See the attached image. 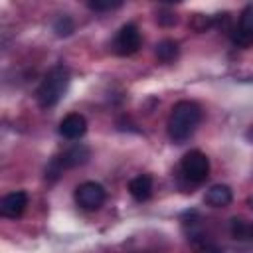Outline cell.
Instances as JSON below:
<instances>
[{
    "label": "cell",
    "mask_w": 253,
    "mask_h": 253,
    "mask_svg": "<svg viewBox=\"0 0 253 253\" xmlns=\"http://www.w3.org/2000/svg\"><path fill=\"white\" fill-rule=\"evenodd\" d=\"M202 121V109L194 101H178L168 117V136L174 142L188 140Z\"/></svg>",
    "instance_id": "cell-1"
},
{
    "label": "cell",
    "mask_w": 253,
    "mask_h": 253,
    "mask_svg": "<svg viewBox=\"0 0 253 253\" xmlns=\"http://www.w3.org/2000/svg\"><path fill=\"white\" fill-rule=\"evenodd\" d=\"M67 85H69V69L65 65L51 67L38 87V103L43 109L57 105V101L63 97Z\"/></svg>",
    "instance_id": "cell-2"
},
{
    "label": "cell",
    "mask_w": 253,
    "mask_h": 253,
    "mask_svg": "<svg viewBox=\"0 0 253 253\" xmlns=\"http://www.w3.org/2000/svg\"><path fill=\"white\" fill-rule=\"evenodd\" d=\"M180 166H182V174L192 184H202L210 176V160L200 150H190L188 154H184Z\"/></svg>",
    "instance_id": "cell-3"
},
{
    "label": "cell",
    "mask_w": 253,
    "mask_h": 253,
    "mask_svg": "<svg viewBox=\"0 0 253 253\" xmlns=\"http://www.w3.org/2000/svg\"><path fill=\"white\" fill-rule=\"evenodd\" d=\"M107 194L105 188L97 182H83L75 188V202L83 208V210H97L103 206Z\"/></svg>",
    "instance_id": "cell-4"
},
{
    "label": "cell",
    "mask_w": 253,
    "mask_h": 253,
    "mask_svg": "<svg viewBox=\"0 0 253 253\" xmlns=\"http://www.w3.org/2000/svg\"><path fill=\"white\" fill-rule=\"evenodd\" d=\"M87 158H89V148L83 146V144H75V146L67 148L61 156L53 158L51 164H49V168H47V172L53 174V176H57V174H59L61 170H65V168H73V166L83 164Z\"/></svg>",
    "instance_id": "cell-5"
},
{
    "label": "cell",
    "mask_w": 253,
    "mask_h": 253,
    "mask_svg": "<svg viewBox=\"0 0 253 253\" xmlns=\"http://www.w3.org/2000/svg\"><path fill=\"white\" fill-rule=\"evenodd\" d=\"M142 43V38H140V32L134 24H125L119 32H117V38H115V51L119 55H132L138 51Z\"/></svg>",
    "instance_id": "cell-6"
},
{
    "label": "cell",
    "mask_w": 253,
    "mask_h": 253,
    "mask_svg": "<svg viewBox=\"0 0 253 253\" xmlns=\"http://www.w3.org/2000/svg\"><path fill=\"white\" fill-rule=\"evenodd\" d=\"M231 38L237 45H243V47L253 43V4L243 8V12L239 16V24L233 30Z\"/></svg>",
    "instance_id": "cell-7"
},
{
    "label": "cell",
    "mask_w": 253,
    "mask_h": 253,
    "mask_svg": "<svg viewBox=\"0 0 253 253\" xmlns=\"http://www.w3.org/2000/svg\"><path fill=\"white\" fill-rule=\"evenodd\" d=\"M26 206H28V194H26V192H22V190L10 192V194H6V196L0 200V213H2L4 217L16 219V217H20V215L24 213Z\"/></svg>",
    "instance_id": "cell-8"
},
{
    "label": "cell",
    "mask_w": 253,
    "mask_h": 253,
    "mask_svg": "<svg viewBox=\"0 0 253 253\" xmlns=\"http://www.w3.org/2000/svg\"><path fill=\"white\" fill-rule=\"evenodd\" d=\"M87 130V121L83 115L79 113H69L67 117H63V121L59 123V134L67 140H77L85 134Z\"/></svg>",
    "instance_id": "cell-9"
},
{
    "label": "cell",
    "mask_w": 253,
    "mask_h": 253,
    "mask_svg": "<svg viewBox=\"0 0 253 253\" xmlns=\"http://www.w3.org/2000/svg\"><path fill=\"white\" fill-rule=\"evenodd\" d=\"M231 188L229 186H225V184H215V186H211L208 192H206V196H204V202L208 204V206H211V208H225V206H229L231 204Z\"/></svg>",
    "instance_id": "cell-10"
},
{
    "label": "cell",
    "mask_w": 253,
    "mask_h": 253,
    "mask_svg": "<svg viewBox=\"0 0 253 253\" xmlns=\"http://www.w3.org/2000/svg\"><path fill=\"white\" fill-rule=\"evenodd\" d=\"M128 192H130V196H132L134 200H138V202L148 200L150 194H152V178L146 176V174H140V176L132 178V180L128 182Z\"/></svg>",
    "instance_id": "cell-11"
},
{
    "label": "cell",
    "mask_w": 253,
    "mask_h": 253,
    "mask_svg": "<svg viewBox=\"0 0 253 253\" xmlns=\"http://www.w3.org/2000/svg\"><path fill=\"white\" fill-rule=\"evenodd\" d=\"M229 231L235 239L241 241H253V221H245L241 217H233L229 221Z\"/></svg>",
    "instance_id": "cell-12"
},
{
    "label": "cell",
    "mask_w": 253,
    "mask_h": 253,
    "mask_svg": "<svg viewBox=\"0 0 253 253\" xmlns=\"http://www.w3.org/2000/svg\"><path fill=\"white\" fill-rule=\"evenodd\" d=\"M154 53H156L158 61L170 63V61H174L178 57V43L174 40H162V42L156 43V51Z\"/></svg>",
    "instance_id": "cell-13"
},
{
    "label": "cell",
    "mask_w": 253,
    "mask_h": 253,
    "mask_svg": "<svg viewBox=\"0 0 253 253\" xmlns=\"http://www.w3.org/2000/svg\"><path fill=\"white\" fill-rule=\"evenodd\" d=\"M73 28H75V24H73V20H71L69 16H59V18L55 20V24H53V32H55L59 38L69 36V34L73 32Z\"/></svg>",
    "instance_id": "cell-14"
},
{
    "label": "cell",
    "mask_w": 253,
    "mask_h": 253,
    "mask_svg": "<svg viewBox=\"0 0 253 253\" xmlns=\"http://www.w3.org/2000/svg\"><path fill=\"white\" fill-rule=\"evenodd\" d=\"M123 2H119V0H115V2H111V0H107V2H101V0H95V2H87V6L91 8V10H95V12H103V10H113V8H119Z\"/></svg>",
    "instance_id": "cell-15"
},
{
    "label": "cell",
    "mask_w": 253,
    "mask_h": 253,
    "mask_svg": "<svg viewBox=\"0 0 253 253\" xmlns=\"http://www.w3.org/2000/svg\"><path fill=\"white\" fill-rule=\"evenodd\" d=\"M202 253H221V251H219V249H215V247H210V245H208L206 249H202Z\"/></svg>",
    "instance_id": "cell-16"
},
{
    "label": "cell",
    "mask_w": 253,
    "mask_h": 253,
    "mask_svg": "<svg viewBox=\"0 0 253 253\" xmlns=\"http://www.w3.org/2000/svg\"><path fill=\"white\" fill-rule=\"evenodd\" d=\"M247 138H249V140H251V142H253V125H251V128H249V130H247Z\"/></svg>",
    "instance_id": "cell-17"
},
{
    "label": "cell",
    "mask_w": 253,
    "mask_h": 253,
    "mask_svg": "<svg viewBox=\"0 0 253 253\" xmlns=\"http://www.w3.org/2000/svg\"><path fill=\"white\" fill-rule=\"evenodd\" d=\"M249 206H251V208H253V198H249Z\"/></svg>",
    "instance_id": "cell-18"
}]
</instances>
